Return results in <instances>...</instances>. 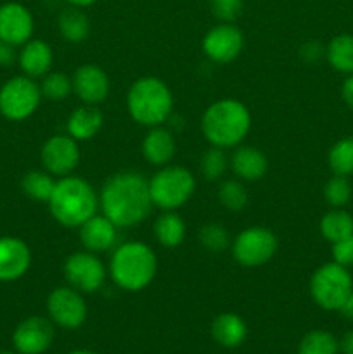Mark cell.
Instances as JSON below:
<instances>
[{
  "mask_svg": "<svg viewBox=\"0 0 353 354\" xmlns=\"http://www.w3.org/2000/svg\"><path fill=\"white\" fill-rule=\"evenodd\" d=\"M99 207L118 228L137 227L152 209L149 180L137 171L116 173L100 189Z\"/></svg>",
  "mask_w": 353,
  "mask_h": 354,
  "instance_id": "6da1fadb",
  "label": "cell"
},
{
  "mask_svg": "<svg viewBox=\"0 0 353 354\" xmlns=\"http://www.w3.org/2000/svg\"><path fill=\"white\" fill-rule=\"evenodd\" d=\"M0 354H16V353H12V351H0Z\"/></svg>",
  "mask_w": 353,
  "mask_h": 354,
  "instance_id": "f6af8a7d",
  "label": "cell"
},
{
  "mask_svg": "<svg viewBox=\"0 0 353 354\" xmlns=\"http://www.w3.org/2000/svg\"><path fill=\"white\" fill-rule=\"evenodd\" d=\"M341 97L345 104L353 109V75L346 76V80L341 85Z\"/></svg>",
  "mask_w": 353,
  "mask_h": 354,
  "instance_id": "ab89813d",
  "label": "cell"
},
{
  "mask_svg": "<svg viewBox=\"0 0 353 354\" xmlns=\"http://www.w3.org/2000/svg\"><path fill=\"white\" fill-rule=\"evenodd\" d=\"M52 62H54L52 47L47 41L38 40V38L28 40L26 44L21 45V50L17 52V64L28 78H44L47 73H51Z\"/></svg>",
  "mask_w": 353,
  "mask_h": 354,
  "instance_id": "d6986e66",
  "label": "cell"
},
{
  "mask_svg": "<svg viewBox=\"0 0 353 354\" xmlns=\"http://www.w3.org/2000/svg\"><path fill=\"white\" fill-rule=\"evenodd\" d=\"M114 286L127 292H141L158 273V258L142 241H128L114 248L107 268Z\"/></svg>",
  "mask_w": 353,
  "mask_h": 354,
  "instance_id": "277c9868",
  "label": "cell"
},
{
  "mask_svg": "<svg viewBox=\"0 0 353 354\" xmlns=\"http://www.w3.org/2000/svg\"><path fill=\"white\" fill-rule=\"evenodd\" d=\"M42 97L48 100H64L73 93V82L68 75L59 71H51L42 78Z\"/></svg>",
  "mask_w": 353,
  "mask_h": 354,
  "instance_id": "836d02e7",
  "label": "cell"
},
{
  "mask_svg": "<svg viewBox=\"0 0 353 354\" xmlns=\"http://www.w3.org/2000/svg\"><path fill=\"white\" fill-rule=\"evenodd\" d=\"M332 261H336L338 265L350 268L353 266V234L348 237L341 239V241L334 242L331 249Z\"/></svg>",
  "mask_w": 353,
  "mask_h": 354,
  "instance_id": "8d00e7d4",
  "label": "cell"
},
{
  "mask_svg": "<svg viewBox=\"0 0 353 354\" xmlns=\"http://www.w3.org/2000/svg\"><path fill=\"white\" fill-rule=\"evenodd\" d=\"M173 93L158 76L135 80L127 92V109L132 120L145 128L161 127L173 113Z\"/></svg>",
  "mask_w": 353,
  "mask_h": 354,
  "instance_id": "5b68a950",
  "label": "cell"
},
{
  "mask_svg": "<svg viewBox=\"0 0 353 354\" xmlns=\"http://www.w3.org/2000/svg\"><path fill=\"white\" fill-rule=\"evenodd\" d=\"M66 2H68L69 6H73V7H80V9H85V7L93 6L97 0H66Z\"/></svg>",
  "mask_w": 353,
  "mask_h": 354,
  "instance_id": "7bdbcfd3",
  "label": "cell"
},
{
  "mask_svg": "<svg viewBox=\"0 0 353 354\" xmlns=\"http://www.w3.org/2000/svg\"><path fill=\"white\" fill-rule=\"evenodd\" d=\"M187 227L176 211H163L154 221V237L165 249H175L185 241Z\"/></svg>",
  "mask_w": 353,
  "mask_h": 354,
  "instance_id": "cb8c5ba5",
  "label": "cell"
},
{
  "mask_svg": "<svg viewBox=\"0 0 353 354\" xmlns=\"http://www.w3.org/2000/svg\"><path fill=\"white\" fill-rule=\"evenodd\" d=\"M322 57H325V47L318 41H305L300 47V59L307 64H317Z\"/></svg>",
  "mask_w": 353,
  "mask_h": 354,
  "instance_id": "74e56055",
  "label": "cell"
},
{
  "mask_svg": "<svg viewBox=\"0 0 353 354\" xmlns=\"http://www.w3.org/2000/svg\"><path fill=\"white\" fill-rule=\"evenodd\" d=\"M196 192V178L183 166L166 165L149 180L152 206L161 211H176L190 201Z\"/></svg>",
  "mask_w": 353,
  "mask_h": 354,
  "instance_id": "8992f818",
  "label": "cell"
},
{
  "mask_svg": "<svg viewBox=\"0 0 353 354\" xmlns=\"http://www.w3.org/2000/svg\"><path fill=\"white\" fill-rule=\"evenodd\" d=\"M230 168L242 182H256L269 169L266 156L253 145H239L230 158Z\"/></svg>",
  "mask_w": 353,
  "mask_h": 354,
  "instance_id": "44dd1931",
  "label": "cell"
},
{
  "mask_svg": "<svg viewBox=\"0 0 353 354\" xmlns=\"http://www.w3.org/2000/svg\"><path fill=\"white\" fill-rule=\"evenodd\" d=\"M69 354H96V353L87 351V349H76V351H71Z\"/></svg>",
  "mask_w": 353,
  "mask_h": 354,
  "instance_id": "ee69618b",
  "label": "cell"
},
{
  "mask_svg": "<svg viewBox=\"0 0 353 354\" xmlns=\"http://www.w3.org/2000/svg\"><path fill=\"white\" fill-rule=\"evenodd\" d=\"M71 82L73 93L87 106H99L109 95V76L97 64L80 66L71 76Z\"/></svg>",
  "mask_w": 353,
  "mask_h": 354,
  "instance_id": "2e32d148",
  "label": "cell"
},
{
  "mask_svg": "<svg viewBox=\"0 0 353 354\" xmlns=\"http://www.w3.org/2000/svg\"><path fill=\"white\" fill-rule=\"evenodd\" d=\"M31 266L30 245L17 237H0V282L23 279Z\"/></svg>",
  "mask_w": 353,
  "mask_h": 354,
  "instance_id": "e0dca14e",
  "label": "cell"
},
{
  "mask_svg": "<svg viewBox=\"0 0 353 354\" xmlns=\"http://www.w3.org/2000/svg\"><path fill=\"white\" fill-rule=\"evenodd\" d=\"M14 61H17L16 47L7 41L0 40V68H7V66L12 64Z\"/></svg>",
  "mask_w": 353,
  "mask_h": 354,
  "instance_id": "f35d334b",
  "label": "cell"
},
{
  "mask_svg": "<svg viewBox=\"0 0 353 354\" xmlns=\"http://www.w3.org/2000/svg\"><path fill=\"white\" fill-rule=\"evenodd\" d=\"M318 228H320L322 237L334 244L353 234V216L345 207H332L322 216Z\"/></svg>",
  "mask_w": 353,
  "mask_h": 354,
  "instance_id": "4316f807",
  "label": "cell"
},
{
  "mask_svg": "<svg viewBox=\"0 0 353 354\" xmlns=\"http://www.w3.org/2000/svg\"><path fill=\"white\" fill-rule=\"evenodd\" d=\"M339 313H341L346 320L353 322V290H352V294L346 297V301L343 303V306L339 308Z\"/></svg>",
  "mask_w": 353,
  "mask_h": 354,
  "instance_id": "b9f144b4",
  "label": "cell"
},
{
  "mask_svg": "<svg viewBox=\"0 0 353 354\" xmlns=\"http://www.w3.org/2000/svg\"><path fill=\"white\" fill-rule=\"evenodd\" d=\"M54 341V324L51 318L30 317L21 322L12 334V344L19 354H42Z\"/></svg>",
  "mask_w": 353,
  "mask_h": 354,
  "instance_id": "5bb4252c",
  "label": "cell"
},
{
  "mask_svg": "<svg viewBox=\"0 0 353 354\" xmlns=\"http://www.w3.org/2000/svg\"><path fill=\"white\" fill-rule=\"evenodd\" d=\"M61 37L69 44H82L90 35V19L80 7H68L57 17Z\"/></svg>",
  "mask_w": 353,
  "mask_h": 354,
  "instance_id": "d4e9b609",
  "label": "cell"
},
{
  "mask_svg": "<svg viewBox=\"0 0 353 354\" xmlns=\"http://www.w3.org/2000/svg\"><path fill=\"white\" fill-rule=\"evenodd\" d=\"M47 313L54 325L68 330L80 328L87 320V303L83 294L73 287H57L47 297Z\"/></svg>",
  "mask_w": 353,
  "mask_h": 354,
  "instance_id": "8fae6325",
  "label": "cell"
},
{
  "mask_svg": "<svg viewBox=\"0 0 353 354\" xmlns=\"http://www.w3.org/2000/svg\"><path fill=\"white\" fill-rule=\"evenodd\" d=\"M176 154V140L173 137L172 130L161 127L149 128L147 135L142 140V156L147 162L152 166H163L170 165Z\"/></svg>",
  "mask_w": 353,
  "mask_h": 354,
  "instance_id": "ffe728a7",
  "label": "cell"
},
{
  "mask_svg": "<svg viewBox=\"0 0 353 354\" xmlns=\"http://www.w3.org/2000/svg\"><path fill=\"white\" fill-rule=\"evenodd\" d=\"M244 35L235 24L220 23L211 28L203 38V52L215 64H228L241 55Z\"/></svg>",
  "mask_w": 353,
  "mask_h": 354,
  "instance_id": "7c38bea8",
  "label": "cell"
},
{
  "mask_svg": "<svg viewBox=\"0 0 353 354\" xmlns=\"http://www.w3.org/2000/svg\"><path fill=\"white\" fill-rule=\"evenodd\" d=\"M327 165L334 175H353V137L341 138L329 149Z\"/></svg>",
  "mask_w": 353,
  "mask_h": 354,
  "instance_id": "f1b7e54d",
  "label": "cell"
},
{
  "mask_svg": "<svg viewBox=\"0 0 353 354\" xmlns=\"http://www.w3.org/2000/svg\"><path fill=\"white\" fill-rule=\"evenodd\" d=\"M102 124V113L96 106H87L85 104L82 107H76L69 114L68 121H66V130H68L69 137L75 138L76 142H87L92 140L99 133Z\"/></svg>",
  "mask_w": 353,
  "mask_h": 354,
  "instance_id": "7402d4cb",
  "label": "cell"
},
{
  "mask_svg": "<svg viewBox=\"0 0 353 354\" xmlns=\"http://www.w3.org/2000/svg\"><path fill=\"white\" fill-rule=\"evenodd\" d=\"M62 273L69 287L82 294L97 292L107 279V268L96 252L78 251L66 258Z\"/></svg>",
  "mask_w": 353,
  "mask_h": 354,
  "instance_id": "30bf717a",
  "label": "cell"
},
{
  "mask_svg": "<svg viewBox=\"0 0 353 354\" xmlns=\"http://www.w3.org/2000/svg\"><path fill=\"white\" fill-rule=\"evenodd\" d=\"M199 244L210 252H224L230 248V234L227 228L220 223H206L199 228Z\"/></svg>",
  "mask_w": 353,
  "mask_h": 354,
  "instance_id": "d6a6232c",
  "label": "cell"
},
{
  "mask_svg": "<svg viewBox=\"0 0 353 354\" xmlns=\"http://www.w3.org/2000/svg\"><path fill=\"white\" fill-rule=\"evenodd\" d=\"M353 290V277L348 268L336 261L318 266L310 279V296L318 308L339 311Z\"/></svg>",
  "mask_w": 353,
  "mask_h": 354,
  "instance_id": "52a82bcc",
  "label": "cell"
},
{
  "mask_svg": "<svg viewBox=\"0 0 353 354\" xmlns=\"http://www.w3.org/2000/svg\"><path fill=\"white\" fill-rule=\"evenodd\" d=\"M325 59L334 71L353 75V35H336L325 47Z\"/></svg>",
  "mask_w": 353,
  "mask_h": 354,
  "instance_id": "484cf974",
  "label": "cell"
},
{
  "mask_svg": "<svg viewBox=\"0 0 353 354\" xmlns=\"http://www.w3.org/2000/svg\"><path fill=\"white\" fill-rule=\"evenodd\" d=\"M48 211L59 225L66 228H80L99 209V194L82 176H62L55 182Z\"/></svg>",
  "mask_w": 353,
  "mask_h": 354,
  "instance_id": "3957f363",
  "label": "cell"
},
{
  "mask_svg": "<svg viewBox=\"0 0 353 354\" xmlns=\"http://www.w3.org/2000/svg\"><path fill=\"white\" fill-rule=\"evenodd\" d=\"M339 342L331 332L311 330L301 339L298 354H338Z\"/></svg>",
  "mask_w": 353,
  "mask_h": 354,
  "instance_id": "f546056e",
  "label": "cell"
},
{
  "mask_svg": "<svg viewBox=\"0 0 353 354\" xmlns=\"http://www.w3.org/2000/svg\"><path fill=\"white\" fill-rule=\"evenodd\" d=\"M339 351L343 354H353V330H348L339 339Z\"/></svg>",
  "mask_w": 353,
  "mask_h": 354,
  "instance_id": "60d3db41",
  "label": "cell"
},
{
  "mask_svg": "<svg viewBox=\"0 0 353 354\" xmlns=\"http://www.w3.org/2000/svg\"><path fill=\"white\" fill-rule=\"evenodd\" d=\"M279 241L266 227L244 228L232 242V256L246 268H258L266 265L275 256Z\"/></svg>",
  "mask_w": 353,
  "mask_h": 354,
  "instance_id": "9c48e42d",
  "label": "cell"
},
{
  "mask_svg": "<svg viewBox=\"0 0 353 354\" xmlns=\"http://www.w3.org/2000/svg\"><path fill=\"white\" fill-rule=\"evenodd\" d=\"M251 113L237 99H220L210 104L201 118V130L210 145L239 147L251 130Z\"/></svg>",
  "mask_w": 353,
  "mask_h": 354,
  "instance_id": "7a4b0ae2",
  "label": "cell"
},
{
  "mask_svg": "<svg viewBox=\"0 0 353 354\" xmlns=\"http://www.w3.org/2000/svg\"><path fill=\"white\" fill-rule=\"evenodd\" d=\"M55 182L57 180L51 175L48 171H40V169H33V171H28L26 175L21 180V189L26 194L30 199L40 201V203H47L52 196V190H54Z\"/></svg>",
  "mask_w": 353,
  "mask_h": 354,
  "instance_id": "83f0119b",
  "label": "cell"
},
{
  "mask_svg": "<svg viewBox=\"0 0 353 354\" xmlns=\"http://www.w3.org/2000/svg\"><path fill=\"white\" fill-rule=\"evenodd\" d=\"M248 190L242 180H225L218 189V201L221 206L232 213H239L248 206Z\"/></svg>",
  "mask_w": 353,
  "mask_h": 354,
  "instance_id": "4dcf8cb0",
  "label": "cell"
},
{
  "mask_svg": "<svg viewBox=\"0 0 353 354\" xmlns=\"http://www.w3.org/2000/svg\"><path fill=\"white\" fill-rule=\"evenodd\" d=\"M228 162L230 161H228L227 154H225V149L211 145V147L208 149V151H204L203 156H201V175L206 180H210V182H217V180H220L221 176L225 175V171H227L228 168Z\"/></svg>",
  "mask_w": 353,
  "mask_h": 354,
  "instance_id": "1f68e13d",
  "label": "cell"
},
{
  "mask_svg": "<svg viewBox=\"0 0 353 354\" xmlns=\"http://www.w3.org/2000/svg\"><path fill=\"white\" fill-rule=\"evenodd\" d=\"M40 100V85L33 78L14 76L0 88V114L9 121H24L33 116Z\"/></svg>",
  "mask_w": 353,
  "mask_h": 354,
  "instance_id": "ba28073f",
  "label": "cell"
},
{
  "mask_svg": "<svg viewBox=\"0 0 353 354\" xmlns=\"http://www.w3.org/2000/svg\"><path fill=\"white\" fill-rule=\"evenodd\" d=\"M352 183L348 176L334 175L325 182L324 199L331 207H345L352 201Z\"/></svg>",
  "mask_w": 353,
  "mask_h": 354,
  "instance_id": "e575fe53",
  "label": "cell"
},
{
  "mask_svg": "<svg viewBox=\"0 0 353 354\" xmlns=\"http://www.w3.org/2000/svg\"><path fill=\"white\" fill-rule=\"evenodd\" d=\"M211 335H213L215 342L224 348H237L246 341L248 325L239 315L221 313L211 324Z\"/></svg>",
  "mask_w": 353,
  "mask_h": 354,
  "instance_id": "603a6c76",
  "label": "cell"
},
{
  "mask_svg": "<svg viewBox=\"0 0 353 354\" xmlns=\"http://www.w3.org/2000/svg\"><path fill=\"white\" fill-rule=\"evenodd\" d=\"M211 14L220 23H234L244 9V0H210Z\"/></svg>",
  "mask_w": 353,
  "mask_h": 354,
  "instance_id": "d590c367",
  "label": "cell"
},
{
  "mask_svg": "<svg viewBox=\"0 0 353 354\" xmlns=\"http://www.w3.org/2000/svg\"><path fill=\"white\" fill-rule=\"evenodd\" d=\"M78 230L83 249L96 254L109 251L118 242V227L104 214H93Z\"/></svg>",
  "mask_w": 353,
  "mask_h": 354,
  "instance_id": "ac0fdd59",
  "label": "cell"
},
{
  "mask_svg": "<svg viewBox=\"0 0 353 354\" xmlns=\"http://www.w3.org/2000/svg\"><path fill=\"white\" fill-rule=\"evenodd\" d=\"M35 31L33 14L19 2H6L0 6V40L21 47L31 40Z\"/></svg>",
  "mask_w": 353,
  "mask_h": 354,
  "instance_id": "9a60e30c",
  "label": "cell"
},
{
  "mask_svg": "<svg viewBox=\"0 0 353 354\" xmlns=\"http://www.w3.org/2000/svg\"><path fill=\"white\" fill-rule=\"evenodd\" d=\"M78 142L69 135H54L47 138L40 152L42 165L52 176H68L76 169L80 162Z\"/></svg>",
  "mask_w": 353,
  "mask_h": 354,
  "instance_id": "4fadbf2b",
  "label": "cell"
}]
</instances>
